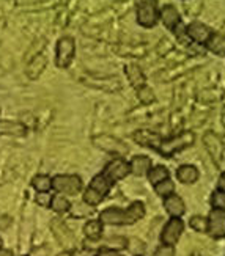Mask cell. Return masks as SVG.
I'll list each match as a JSON object with an SVG mask.
<instances>
[{
    "mask_svg": "<svg viewBox=\"0 0 225 256\" xmlns=\"http://www.w3.org/2000/svg\"><path fill=\"white\" fill-rule=\"evenodd\" d=\"M145 216V206L140 202H134L128 209L109 208L99 214V222L104 225H132Z\"/></svg>",
    "mask_w": 225,
    "mask_h": 256,
    "instance_id": "obj_1",
    "label": "cell"
},
{
    "mask_svg": "<svg viewBox=\"0 0 225 256\" xmlns=\"http://www.w3.org/2000/svg\"><path fill=\"white\" fill-rule=\"evenodd\" d=\"M194 140L195 137L192 132H183V134H179V136H175L170 138H162L157 151L162 156H165V158H172L175 152L190 146V144L194 143Z\"/></svg>",
    "mask_w": 225,
    "mask_h": 256,
    "instance_id": "obj_2",
    "label": "cell"
},
{
    "mask_svg": "<svg viewBox=\"0 0 225 256\" xmlns=\"http://www.w3.org/2000/svg\"><path fill=\"white\" fill-rule=\"evenodd\" d=\"M137 8V22L145 27L151 28L159 20V8H157L156 0H136Z\"/></svg>",
    "mask_w": 225,
    "mask_h": 256,
    "instance_id": "obj_3",
    "label": "cell"
},
{
    "mask_svg": "<svg viewBox=\"0 0 225 256\" xmlns=\"http://www.w3.org/2000/svg\"><path fill=\"white\" fill-rule=\"evenodd\" d=\"M76 54V41L71 36H63L57 42V50H55V64L57 68L65 70L71 64Z\"/></svg>",
    "mask_w": 225,
    "mask_h": 256,
    "instance_id": "obj_4",
    "label": "cell"
},
{
    "mask_svg": "<svg viewBox=\"0 0 225 256\" xmlns=\"http://www.w3.org/2000/svg\"><path fill=\"white\" fill-rule=\"evenodd\" d=\"M52 188L59 194L77 195L82 188V180L77 174H57L52 178Z\"/></svg>",
    "mask_w": 225,
    "mask_h": 256,
    "instance_id": "obj_5",
    "label": "cell"
},
{
    "mask_svg": "<svg viewBox=\"0 0 225 256\" xmlns=\"http://www.w3.org/2000/svg\"><path fill=\"white\" fill-rule=\"evenodd\" d=\"M131 173V168H129V164L123 159V158H117V159H112L104 168V176L107 180L114 184L120 180H125V178Z\"/></svg>",
    "mask_w": 225,
    "mask_h": 256,
    "instance_id": "obj_6",
    "label": "cell"
},
{
    "mask_svg": "<svg viewBox=\"0 0 225 256\" xmlns=\"http://www.w3.org/2000/svg\"><path fill=\"white\" fill-rule=\"evenodd\" d=\"M208 220V234L212 239H222L225 238V210L222 209H212L209 212Z\"/></svg>",
    "mask_w": 225,
    "mask_h": 256,
    "instance_id": "obj_7",
    "label": "cell"
},
{
    "mask_svg": "<svg viewBox=\"0 0 225 256\" xmlns=\"http://www.w3.org/2000/svg\"><path fill=\"white\" fill-rule=\"evenodd\" d=\"M183 230H184V224L178 217L168 220L165 228L162 230V236H161L164 246H175L179 236L183 234Z\"/></svg>",
    "mask_w": 225,
    "mask_h": 256,
    "instance_id": "obj_8",
    "label": "cell"
},
{
    "mask_svg": "<svg viewBox=\"0 0 225 256\" xmlns=\"http://www.w3.org/2000/svg\"><path fill=\"white\" fill-rule=\"evenodd\" d=\"M93 143L98 148L104 150L107 152H115V154H125L128 151V146L118 138L112 136H98L93 138Z\"/></svg>",
    "mask_w": 225,
    "mask_h": 256,
    "instance_id": "obj_9",
    "label": "cell"
},
{
    "mask_svg": "<svg viewBox=\"0 0 225 256\" xmlns=\"http://www.w3.org/2000/svg\"><path fill=\"white\" fill-rule=\"evenodd\" d=\"M186 35L189 40H192L197 44H206L212 35V30L208 26L201 24V22H192V24L187 26Z\"/></svg>",
    "mask_w": 225,
    "mask_h": 256,
    "instance_id": "obj_10",
    "label": "cell"
},
{
    "mask_svg": "<svg viewBox=\"0 0 225 256\" xmlns=\"http://www.w3.org/2000/svg\"><path fill=\"white\" fill-rule=\"evenodd\" d=\"M159 18L162 20V24L168 30L175 32L179 26H181V16H179L178 10L173 5H164L159 11Z\"/></svg>",
    "mask_w": 225,
    "mask_h": 256,
    "instance_id": "obj_11",
    "label": "cell"
},
{
    "mask_svg": "<svg viewBox=\"0 0 225 256\" xmlns=\"http://www.w3.org/2000/svg\"><path fill=\"white\" fill-rule=\"evenodd\" d=\"M203 143H205V148L206 151L211 154V158L214 159L216 162H219L222 159V154H223V143L222 140L212 132H206L205 137H203Z\"/></svg>",
    "mask_w": 225,
    "mask_h": 256,
    "instance_id": "obj_12",
    "label": "cell"
},
{
    "mask_svg": "<svg viewBox=\"0 0 225 256\" xmlns=\"http://www.w3.org/2000/svg\"><path fill=\"white\" fill-rule=\"evenodd\" d=\"M134 142L142 144V146H147V148H153L157 151V148H159V144H161V140L162 137L159 136V134H156V132H151V130H137V132H134Z\"/></svg>",
    "mask_w": 225,
    "mask_h": 256,
    "instance_id": "obj_13",
    "label": "cell"
},
{
    "mask_svg": "<svg viewBox=\"0 0 225 256\" xmlns=\"http://www.w3.org/2000/svg\"><path fill=\"white\" fill-rule=\"evenodd\" d=\"M48 64V58L44 54H37L35 57H33L29 63H27V68H26V74L30 80H35L38 77L43 74L44 68H46Z\"/></svg>",
    "mask_w": 225,
    "mask_h": 256,
    "instance_id": "obj_14",
    "label": "cell"
},
{
    "mask_svg": "<svg viewBox=\"0 0 225 256\" xmlns=\"http://www.w3.org/2000/svg\"><path fill=\"white\" fill-rule=\"evenodd\" d=\"M27 134V126L21 121L0 120V136H15L22 137Z\"/></svg>",
    "mask_w": 225,
    "mask_h": 256,
    "instance_id": "obj_15",
    "label": "cell"
},
{
    "mask_svg": "<svg viewBox=\"0 0 225 256\" xmlns=\"http://www.w3.org/2000/svg\"><path fill=\"white\" fill-rule=\"evenodd\" d=\"M164 208L168 214H170L172 217H181L184 214V210H186V206H184V202L181 200V196H178V195H168L165 196L164 200Z\"/></svg>",
    "mask_w": 225,
    "mask_h": 256,
    "instance_id": "obj_16",
    "label": "cell"
},
{
    "mask_svg": "<svg viewBox=\"0 0 225 256\" xmlns=\"http://www.w3.org/2000/svg\"><path fill=\"white\" fill-rule=\"evenodd\" d=\"M151 160L147 156H136V158H132V160L129 162V168H131V173L136 174V176H145L148 174L150 168H151Z\"/></svg>",
    "mask_w": 225,
    "mask_h": 256,
    "instance_id": "obj_17",
    "label": "cell"
},
{
    "mask_svg": "<svg viewBox=\"0 0 225 256\" xmlns=\"http://www.w3.org/2000/svg\"><path fill=\"white\" fill-rule=\"evenodd\" d=\"M176 178L183 184H194L198 180V170L192 165H181L176 172Z\"/></svg>",
    "mask_w": 225,
    "mask_h": 256,
    "instance_id": "obj_18",
    "label": "cell"
},
{
    "mask_svg": "<svg viewBox=\"0 0 225 256\" xmlns=\"http://www.w3.org/2000/svg\"><path fill=\"white\" fill-rule=\"evenodd\" d=\"M126 76L128 80L134 88H142L145 86V74L142 72V70L139 68L137 64H128L126 66Z\"/></svg>",
    "mask_w": 225,
    "mask_h": 256,
    "instance_id": "obj_19",
    "label": "cell"
},
{
    "mask_svg": "<svg viewBox=\"0 0 225 256\" xmlns=\"http://www.w3.org/2000/svg\"><path fill=\"white\" fill-rule=\"evenodd\" d=\"M88 187H92L93 190H96L99 195H103V196H106L109 192H110V188H112V182L107 180V178L103 174V173H99V174H96L93 180H92V182H90V186Z\"/></svg>",
    "mask_w": 225,
    "mask_h": 256,
    "instance_id": "obj_20",
    "label": "cell"
},
{
    "mask_svg": "<svg viewBox=\"0 0 225 256\" xmlns=\"http://www.w3.org/2000/svg\"><path fill=\"white\" fill-rule=\"evenodd\" d=\"M206 48L216 55H220V57H225V36L223 35H217V33H212L211 38L206 42Z\"/></svg>",
    "mask_w": 225,
    "mask_h": 256,
    "instance_id": "obj_21",
    "label": "cell"
},
{
    "mask_svg": "<svg viewBox=\"0 0 225 256\" xmlns=\"http://www.w3.org/2000/svg\"><path fill=\"white\" fill-rule=\"evenodd\" d=\"M84 232L88 239L98 240V239H101V236H103V224H101L99 220H90L84 226Z\"/></svg>",
    "mask_w": 225,
    "mask_h": 256,
    "instance_id": "obj_22",
    "label": "cell"
},
{
    "mask_svg": "<svg viewBox=\"0 0 225 256\" xmlns=\"http://www.w3.org/2000/svg\"><path fill=\"white\" fill-rule=\"evenodd\" d=\"M32 186L33 188L41 194V192H49L52 188V178H49L48 174H37L32 180Z\"/></svg>",
    "mask_w": 225,
    "mask_h": 256,
    "instance_id": "obj_23",
    "label": "cell"
},
{
    "mask_svg": "<svg viewBox=\"0 0 225 256\" xmlns=\"http://www.w3.org/2000/svg\"><path fill=\"white\" fill-rule=\"evenodd\" d=\"M51 208L55 210V212L62 214V212H68L70 208H71V204H70V202H68V198H66L65 195H62V194H59V195H54V196H52Z\"/></svg>",
    "mask_w": 225,
    "mask_h": 256,
    "instance_id": "obj_24",
    "label": "cell"
},
{
    "mask_svg": "<svg viewBox=\"0 0 225 256\" xmlns=\"http://www.w3.org/2000/svg\"><path fill=\"white\" fill-rule=\"evenodd\" d=\"M168 178V170L165 168V166L162 165H156V166H151L150 172H148V180L151 184H157V182H161L164 180H167Z\"/></svg>",
    "mask_w": 225,
    "mask_h": 256,
    "instance_id": "obj_25",
    "label": "cell"
},
{
    "mask_svg": "<svg viewBox=\"0 0 225 256\" xmlns=\"http://www.w3.org/2000/svg\"><path fill=\"white\" fill-rule=\"evenodd\" d=\"M154 190H156V194L159 195V196H168V195H172L173 194V190H175V184L168 180H164V181H161V182H157L156 186H154Z\"/></svg>",
    "mask_w": 225,
    "mask_h": 256,
    "instance_id": "obj_26",
    "label": "cell"
},
{
    "mask_svg": "<svg viewBox=\"0 0 225 256\" xmlns=\"http://www.w3.org/2000/svg\"><path fill=\"white\" fill-rule=\"evenodd\" d=\"M104 200L103 195H99L96 190H93L92 187H88L87 190L84 192V202L88 204V206H98L101 202Z\"/></svg>",
    "mask_w": 225,
    "mask_h": 256,
    "instance_id": "obj_27",
    "label": "cell"
},
{
    "mask_svg": "<svg viewBox=\"0 0 225 256\" xmlns=\"http://www.w3.org/2000/svg\"><path fill=\"white\" fill-rule=\"evenodd\" d=\"M190 226H192L195 231H198V232H205L206 231V228H208V220L205 218V217H201V216H195V217H192L190 218Z\"/></svg>",
    "mask_w": 225,
    "mask_h": 256,
    "instance_id": "obj_28",
    "label": "cell"
},
{
    "mask_svg": "<svg viewBox=\"0 0 225 256\" xmlns=\"http://www.w3.org/2000/svg\"><path fill=\"white\" fill-rule=\"evenodd\" d=\"M211 204H212V208H214V209H222V210H225V192L217 190V192L212 194Z\"/></svg>",
    "mask_w": 225,
    "mask_h": 256,
    "instance_id": "obj_29",
    "label": "cell"
},
{
    "mask_svg": "<svg viewBox=\"0 0 225 256\" xmlns=\"http://www.w3.org/2000/svg\"><path fill=\"white\" fill-rule=\"evenodd\" d=\"M139 98H140V101H142V102L148 104V102H151L153 99H154V94H153V92L150 90V88H148L147 85H145V86L139 88Z\"/></svg>",
    "mask_w": 225,
    "mask_h": 256,
    "instance_id": "obj_30",
    "label": "cell"
},
{
    "mask_svg": "<svg viewBox=\"0 0 225 256\" xmlns=\"http://www.w3.org/2000/svg\"><path fill=\"white\" fill-rule=\"evenodd\" d=\"M51 202H52V196L49 195V192H41V194H38V196H37V203H38L40 206L49 208V206H51Z\"/></svg>",
    "mask_w": 225,
    "mask_h": 256,
    "instance_id": "obj_31",
    "label": "cell"
},
{
    "mask_svg": "<svg viewBox=\"0 0 225 256\" xmlns=\"http://www.w3.org/2000/svg\"><path fill=\"white\" fill-rule=\"evenodd\" d=\"M154 256H175V248L173 246H162L156 250Z\"/></svg>",
    "mask_w": 225,
    "mask_h": 256,
    "instance_id": "obj_32",
    "label": "cell"
},
{
    "mask_svg": "<svg viewBox=\"0 0 225 256\" xmlns=\"http://www.w3.org/2000/svg\"><path fill=\"white\" fill-rule=\"evenodd\" d=\"M96 256H123V254H120V253L115 252V250L104 248V250H99V252L96 253Z\"/></svg>",
    "mask_w": 225,
    "mask_h": 256,
    "instance_id": "obj_33",
    "label": "cell"
},
{
    "mask_svg": "<svg viewBox=\"0 0 225 256\" xmlns=\"http://www.w3.org/2000/svg\"><path fill=\"white\" fill-rule=\"evenodd\" d=\"M217 187H219V190L225 192V173L220 176V180H219V184H217Z\"/></svg>",
    "mask_w": 225,
    "mask_h": 256,
    "instance_id": "obj_34",
    "label": "cell"
},
{
    "mask_svg": "<svg viewBox=\"0 0 225 256\" xmlns=\"http://www.w3.org/2000/svg\"><path fill=\"white\" fill-rule=\"evenodd\" d=\"M0 256H15V254H13V252H10V250L0 248Z\"/></svg>",
    "mask_w": 225,
    "mask_h": 256,
    "instance_id": "obj_35",
    "label": "cell"
},
{
    "mask_svg": "<svg viewBox=\"0 0 225 256\" xmlns=\"http://www.w3.org/2000/svg\"><path fill=\"white\" fill-rule=\"evenodd\" d=\"M76 256H90V252H79L76 253Z\"/></svg>",
    "mask_w": 225,
    "mask_h": 256,
    "instance_id": "obj_36",
    "label": "cell"
},
{
    "mask_svg": "<svg viewBox=\"0 0 225 256\" xmlns=\"http://www.w3.org/2000/svg\"><path fill=\"white\" fill-rule=\"evenodd\" d=\"M57 256H73L70 252H63V253H60V254H57Z\"/></svg>",
    "mask_w": 225,
    "mask_h": 256,
    "instance_id": "obj_37",
    "label": "cell"
},
{
    "mask_svg": "<svg viewBox=\"0 0 225 256\" xmlns=\"http://www.w3.org/2000/svg\"><path fill=\"white\" fill-rule=\"evenodd\" d=\"M139 256H140V254H139Z\"/></svg>",
    "mask_w": 225,
    "mask_h": 256,
    "instance_id": "obj_38",
    "label": "cell"
}]
</instances>
